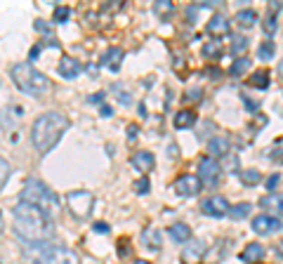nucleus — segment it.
<instances>
[{"mask_svg": "<svg viewBox=\"0 0 283 264\" xmlns=\"http://www.w3.org/2000/svg\"><path fill=\"white\" fill-rule=\"evenodd\" d=\"M186 99H191V101L201 99V88H189V90H186Z\"/></svg>", "mask_w": 283, "mask_h": 264, "instance_id": "obj_38", "label": "nucleus"}, {"mask_svg": "<svg viewBox=\"0 0 283 264\" xmlns=\"http://www.w3.org/2000/svg\"><path fill=\"white\" fill-rule=\"evenodd\" d=\"M135 191L137 193H149V177H140L135 182Z\"/></svg>", "mask_w": 283, "mask_h": 264, "instance_id": "obj_35", "label": "nucleus"}, {"mask_svg": "<svg viewBox=\"0 0 283 264\" xmlns=\"http://www.w3.org/2000/svg\"><path fill=\"white\" fill-rule=\"evenodd\" d=\"M19 203H28V205H35V208L45 210L47 215L57 210V196L54 191H50L40 179H28L24 184V191H21V200Z\"/></svg>", "mask_w": 283, "mask_h": 264, "instance_id": "obj_5", "label": "nucleus"}, {"mask_svg": "<svg viewBox=\"0 0 283 264\" xmlns=\"http://www.w3.org/2000/svg\"><path fill=\"white\" fill-rule=\"evenodd\" d=\"M279 76L283 78V59H281V64H279Z\"/></svg>", "mask_w": 283, "mask_h": 264, "instance_id": "obj_46", "label": "nucleus"}, {"mask_svg": "<svg viewBox=\"0 0 283 264\" xmlns=\"http://www.w3.org/2000/svg\"><path fill=\"white\" fill-rule=\"evenodd\" d=\"M172 123H175V128H177V130H186V128H191V125L196 123V113H194L191 109H182V111H177V113H175V120H172Z\"/></svg>", "mask_w": 283, "mask_h": 264, "instance_id": "obj_18", "label": "nucleus"}, {"mask_svg": "<svg viewBox=\"0 0 283 264\" xmlns=\"http://www.w3.org/2000/svg\"><path fill=\"white\" fill-rule=\"evenodd\" d=\"M239 177H241V182L246 184V186H255V184L262 182V175H260V170H255V168H250V170H241Z\"/></svg>", "mask_w": 283, "mask_h": 264, "instance_id": "obj_22", "label": "nucleus"}, {"mask_svg": "<svg viewBox=\"0 0 283 264\" xmlns=\"http://www.w3.org/2000/svg\"><path fill=\"white\" fill-rule=\"evenodd\" d=\"M208 76H212V78H220V69H208Z\"/></svg>", "mask_w": 283, "mask_h": 264, "instance_id": "obj_43", "label": "nucleus"}, {"mask_svg": "<svg viewBox=\"0 0 283 264\" xmlns=\"http://www.w3.org/2000/svg\"><path fill=\"white\" fill-rule=\"evenodd\" d=\"M279 179H281V177H279V175H272V177H269V179H267V189H274L276 184H279Z\"/></svg>", "mask_w": 283, "mask_h": 264, "instance_id": "obj_41", "label": "nucleus"}, {"mask_svg": "<svg viewBox=\"0 0 283 264\" xmlns=\"http://www.w3.org/2000/svg\"><path fill=\"white\" fill-rule=\"evenodd\" d=\"M135 264H149V262H144V260H137V262H135Z\"/></svg>", "mask_w": 283, "mask_h": 264, "instance_id": "obj_47", "label": "nucleus"}, {"mask_svg": "<svg viewBox=\"0 0 283 264\" xmlns=\"http://www.w3.org/2000/svg\"><path fill=\"white\" fill-rule=\"evenodd\" d=\"M231 50H234V55H243L248 50V38H243V36L236 38V40L231 43Z\"/></svg>", "mask_w": 283, "mask_h": 264, "instance_id": "obj_33", "label": "nucleus"}, {"mask_svg": "<svg viewBox=\"0 0 283 264\" xmlns=\"http://www.w3.org/2000/svg\"><path fill=\"white\" fill-rule=\"evenodd\" d=\"M262 257H265V248L260 246V243H248V246L243 248V253H241V260L248 264L260 262Z\"/></svg>", "mask_w": 283, "mask_h": 264, "instance_id": "obj_16", "label": "nucleus"}, {"mask_svg": "<svg viewBox=\"0 0 283 264\" xmlns=\"http://www.w3.org/2000/svg\"><path fill=\"white\" fill-rule=\"evenodd\" d=\"M104 92H97V94H92V97H90V101H92V104H99V101H104Z\"/></svg>", "mask_w": 283, "mask_h": 264, "instance_id": "obj_42", "label": "nucleus"}, {"mask_svg": "<svg viewBox=\"0 0 283 264\" xmlns=\"http://www.w3.org/2000/svg\"><path fill=\"white\" fill-rule=\"evenodd\" d=\"M24 255L28 264H80L78 255L62 246H47V243H33Z\"/></svg>", "mask_w": 283, "mask_h": 264, "instance_id": "obj_4", "label": "nucleus"}, {"mask_svg": "<svg viewBox=\"0 0 283 264\" xmlns=\"http://www.w3.org/2000/svg\"><path fill=\"white\" fill-rule=\"evenodd\" d=\"M229 149H231V142L227 139L224 135H217V137H212L210 142H208V151L215 156H229Z\"/></svg>", "mask_w": 283, "mask_h": 264, "instance_id": "obj_14", "label": "nucleus"}, {"mask_svg": "<svg viewBox=\"0 0 283 264\" xmlns=\"http://www.w3.org/2000/svg\"><path fill=\"white\" fill-rule=\"evenodd\" d=\"M38 52H40V45H33V50H31V59H35V57H38Z\"/></svg>", "mask_w": 283, "mask_h": 264, "instance_id": "obj_45", "label": "nucleus"}, {"mask_svg": "<svg viewBox=\"0 0 283 264\" xmlns=\"http://www.w3.org/2000/svg\"><path fill=\"white\" fill-rule=\"evenodd\" d=\"M203 57L208 59H220L222 57V43L220 40H208L203 45Z\"/></svg>", "mask_w": 283, "mask_h": 264, "instance_id": "obj_24", "label": "nucleus"}, {"mask_svg": "<svg viewBox=\"0 0 283 264\" xmlns=\"http://www.w3.org/2000/svg\"><path fill=\"white\" fill-rule=\"evenodd\" d=\"M222 168H224V170H229V173H239V158H236V156L234 154H229V156H224V158H222Z\"/></svg>", "mask_w": 283, "mask_h": 264, "instance_id": "obj_31", "label": "nucleus"}, {"mask_svg": "<svg viewBox=\"0 0 283 264\" xmlns=\"http://www.w3.org/2000/svg\"><path fill=\"white\" fill-rule=\"evenodd\" d=\"M121 62H123V50L121 47H109L104 52V59H102V64L114 73L121 69Z\"/></svg>", "mask_w": 283, "mask_h": 264, "instance_id": "obj_12", "label": "nucleus"}, {"mask_svg": "<svg viewBox=\"0 0 283 264\" xmlns=\"http://www.w3.org/2000/svg\"><path fill=\"white\" fill-rule=\"evenodd\" d=\"M137 132H140V128H137V125H130V128H128V139L135 142V139H137Z\"/></svg>", "mask_w": 283, "mask_h": 264, "instance_id": "obj_40", "label": "nucleus"}, {"mask_svg": "<svg viewBox=\"0 0 283 264\" xmlns=\"http://www.w3.org/2000/svg\"><path fill=\"white\" fill-rule=\"evenodd\" d=\"M262 205L269 210L283 212V193H269V196H265V198H262Z\"/></svg>", "mask_w": 283, "mask_h": 264, "instance_id": "obj_25", "label": "nucleus"}, {"mask_svg": "<svg viewBox=\"0 0 283 264\" xmlns=\"http://www.w3.org/2000/svg\"><path fill=\"white\" fill-rule=\"evenodd\" d=\"M205 255V243L203 241H189L182 253H179V260L184 264H198V260Z\"/></svg>", "mask_w": 283, "mask_h": 264, "instance_id": "obj_10", "label": "nucleus"}, {"mask_svg": "<svg viewBox=\"0 0 283 264\" xmlns=\"http://www.w3.org/2000/svg\"><path fill=\"white\" fill-rule=\"evenodd\" d=\"M208 31H210L212 36H224V33H229V21L222 17V14H215L208 21Z\"/></svg>", "mask_w": 283, "mask_h": 264, "instance_id": "obj_20", "label": "nucleus"}, {"mask_svg": "<svg viewBox=\"0 0 283 264\" xmlns=\"http://www.w3.org/2000/svg\"><path fill=\"white\" fill-rule=\"evenodd\" d=\"M250 85H253V88H257V90H267V88H269V73L267 71H255L253 73V76H250Z\"/></svg>", "mask_w": 283, "mask_h": 264, "instance_id": "obj_23", "label": "nucleus"}, {"mask_svg": "<svg viewBox=\"0 0 283 264\" xmlns=\"http://www.w3.org/2000/svg\"><path fill=\"white\" fill-rule=\"evenodd\" d=\"M170 238L175 241V243H189L191 241V229L186 227V224H172L170 227Z\"/></svg>", "mask_w": 283, "mask_h": 264, "instance_id": "obj_19", "label": "nucleus"}, {"mask_svg": "<svg viewBox=\"0 0 283 264\" xmlns=\"http://www.w3.org/2000/svg\"><path fill=\"white\" fill-rule=\"evenodd\" d=\"M172 9H175V5H172L170 0H156V2H153V12H156L158 17H170Z\"/></svg>", "mask_w": 283, "mask_h": 264, "instance_id": "obj_26", "label": "nucleus"}, {"mask_svg": "<svg viewBox=\"0 0 283 264\" xmlns=\"http://www.w3.org/2000/svg\"><path fill=\"white\" fill-rule=\"evenodd\" d=\"M201 210H203V215H208V217H227L231 205L227 203L224 196H210V198H205L201 203Z\"/></svg>", "mask_w": 283, "mask_h": 264, "instance_id": "obj_8", "label": "nucleus"}, {"mask_svg": "<svg viewBox=\"0 0 283 264\" xmlns=\"http://www.w3.org/2000/svg\"><path fill=\"white\" fill-rule=\"evenodd\" d=\"M269 158H272L274 163L283 165V137L274 142V146H272V151H269Z\"/></svg>", "mask_w": 283, "mask_h": 264, "instance_id": "obj_30", "label": "nucleus"}, {"mask_svg": "<svg viewBox=\"0 0 283 264\" xmlns=\"http://www.w3.org/2000/svg\"><path fill=\"white\" fill-rule=\"evenodd\" d=\"M66 205L73 212V217H88L90 210H92V193L90 191H71L66 193Z\"/></svg>", "mask_w": 283, "mask_h": 264, "instance_id": "obj_6", "label": "nucleus"}, {"mask_svg": "<svg viewBox=\"0 0 283 264\" xmlns=\"http://www.w3.org/2000/svg\"><path fill=\"white\" fill-rule=\"evenodd\" d=\"M92 229H95V234H109V231H111V227H109L106 222H97Z\"/></svg>", "mask_w": 283, "mask_h": 264, "instance_id": "obj_39", "label": "nucleus"}, {"mask_svg": "<svg viewBox=\"0 0 283 264\" xmlns=\"http://www.w3.org/2000/svg\"><path fill=\"white\" fill-rule=\"evenodd\" d=\"M66 130H69V118L57 113V111H47V113L35 118L33 128H31V142L40 154H47L62 139Z\"/></svg>", "mask_w": 283, "mask_h": 264, "instance_id": "obj_2", "label": "nucleus"}, {"mask_svg": "<svg viewBox=\"0 0 283 264\" xmlns=\"http://www.w3.org/2000/svg\"><path fill=\"white\" fill-rule=\"evenodd\" d=\"M0 170H2V175H0V186H7V179H9V163L2 158L0 161Z\"/></svg>", "mask_w": 283, "mask_h": 264, "instance_id": "obj_34", "label": "nucleus"}, {"mask_svg": "<svg viewBox=\"0 0 283 264\" xmlns=\"http://www.w3.org/2000/svg\"><path fill=\"white\" fill-rule=\"evenodd\" d=\"M69 17H71V9H69V7H64V5H57V7H54L52 19L57 21V24H64V21H66Z\"/></svg>", "mask_w": 283, "mask_h": 264, "instance_id": "obj_32", "label": "nucleus"}, {"mask_svg": "<svg viewBox=\"0 0 283 264\" xmlns=\"http://www.w3.org/2000/svg\"><path fill=\"white\" fill-rule=\"evenodd\" d=\"M142 243L149 248V250H153V253H156V250H160V248H163L160 231H158V229H153V227L144 229V231H142Z\"/></svg>", "mask_w": 283, "mask_h": 264, "instance_id": "obj_13", "label": "nucleus"}, {"mask_svg": "<svg viewBox=\"0 0 283 264\" xmlns=\"http://www.w3.org/2000/svg\"><path fill=\"white\" fill-rule=\"evenodd\" d=\"M250 203H239V205H234V208L229 210V217L231 219H246L248 215H250Z\"/></svg>", "mask_w": 283, "mask_h": 264, "instance_id": "obj_27", "label": "nucleus"}, {"mask_svg": "<svg viewBox=\"0 0 283 264\" xmlns=\"http://www.w3.org/2000/svg\"><path fill=\"white\" fill-rule=\"evenodd\" d=\"M9 76H12L14 85H17L24 94L43 97V94L50 92V81H47L38 69H33L28 62H24V64H14L12 69H9Z\"/></svg>", "mask_w": 283, "mask_h": 264, "instance_id": "obj_3", "label": "nucleus"}, {"mask_svg": "<svg viewBox=\"0 0 283 264\" xmlns=\"http://www.w3.org/2000/svg\"><path fill=\"white\" fill-rule=\"evenodd\" d=\"M153 154H149V151H137V154L133 156V165L140 170V173H149L151 168H153Z\"/></svg>", "mask_w": 283, "mask_h": 264, "instance_id": "obj_17", "label": "nucleus"}, {"mask_svg": "<svg viewBox=\"0 0 283 264\" xmlns=\"http://www.w3.org/2000/svg\"><path fill=\"white\" fill-rule=\"evenodd\" d=\"M102 116H111V106H106V104H102Z\"/></svg>", "mask_w": 283, "mask_h": 264, "instance_id": "obj_44", "label": "nucleus"}, {"mask_svg": "<svg viewBox=\"0 0 283 264\" xmlns=\"http://www.w3.org/2000/svg\"><path fill=\"white\" fill-rule=\"evenodd\" d=\"M257 55H260V59H265V62L274 59V43H272V40L260 43V47H257Z\"/></svg>", "mask_w": 283, "mask_h": 264, "instance_id": "obj_29", "label": "nucleus"}, {"mask_svg": "<svg viewBox=\"0 0 283 264\" xmlns=\"http://www.w3.org/2000/svg\"><path fill=\"white\" fill-rule=\"evenodd\" d=\"M12 227L21 241H26L28 246L33 243H47L54 234V224L50 215L45 210L28 205V203H19L14 212H12Z\"/></svg>", "mask_w": 283, "mask_h": 264, "instance_id": "obj_1", "label": "nucleus"}, {"mask_svg": "<svg viewBox=\"0 0 283 264\" xmlns=\"http://www.w3.org/2000/svg\"><path fill=\"white\" fill-rule=\"evenodd\" d=\"M130 255V243L128 241H118V257H128Z\"/></svg>", "mask_w": 283, "mask_h": 264, "instance_id": "obj_37", "label": "nucleus"}, {"mask_svg": "<svg viewBox=\"0 0 283 264\" xmlns=\"http://www.w3.org/2000/svg\"><path fill=\"white\" fill-rule=\"evenodd\" d=\"M80 71H83V64H80L78 59H73V57H64L62 62H59V73H62L64 78H76Z\"/></svg>", "mask_w": 283, "mask_h": 264, "instance_id": "obj_15", "label": "nucleus"}, {"mask_svg": "<svg viewBox=\"0 0 283 264\" xmlns=\"http://www.w3.org/2000/svg\"><path fill=\"white\" fill-rule=\"evenodd\" d=\"M274 31H276V17L274 14H269V17L265 19V33L267 36H272Z\"/></svg>", "mask_w": 283, "mask_h": 264, "instance_id": "obj_36", "label": "nucleus"}, {"mask_svg": "<svg viewBox=\"0 0 283 264\" xmlns=\"http://www.w3.org/2000/svg\"><path fill=\"white\" fill-rule=\"evenodd\" d=\"M248 69H250V59H246V57H241V59H236V62L231 64L229 73H231V76H236V78H239V76H243V73H246Z\"/></svg>", "mask_w": 283, "mask_h": 264, "instance_id": "obj_28", "label": "nucleus"}, {"mask_svg": "<svg viewBox=\"0 0 283 264\" xmlns=\"http://www.w3.org/2000/svg\"><path fill=\"white\" fill-rule=\"evenodd\" d=\"M281 229V219L274 217V215H257L253 219V231L260 234V236H269V234H274Z\"/></svg>", "mask_w": 283, "mask_h": 264, "instance_id": "obj_9", "label": "nucleus"}, {"mask_svg": "<svg viewBox=\"0 0 283 264\" xmlns=\"http://www.w3.org/2000/svg\"><path fill=\"white\" fill-rule=\"evenodd\" d=\"M255 21H257L255 9H241V12H236V24H239V26L250 28V26H255Z\"/></svg>", "mask_w": 283, "mask_h": 264, "instance_id": "obj_21", "label": "nucleus"}, {"mask_svg": "<svg viewBox=\"0 0 283 264\" xmlns=\"http://www.w3.org/2000/svg\"><path fill=\"white\" fill-rule=\"evenodd\" d=\"M220 173H222V165L212 158V156H203L198 161V179L205 184V186H215L217 179H220Z\"/></svg>", "mask_w": 283, "mask_h": 264, "instance_id": "obj_7", "label": "nucleus"}, {"mask_svg": "<svg viewBox=\"0 0 283 264\" xmlns=\"http://www.w3.org/2000/svg\"><path fill=\"white\" fill-rule=\"evenodd\" d=\"M198 189H201V179L196 175H182L175 182V191L179 196H194L198 193Z\"/></svg>", "mask_w": 283, "mask_h": 264, "instance_id": "obj_11", "label": "nucleus"}]
</instances>
